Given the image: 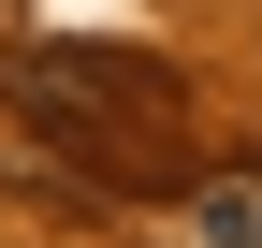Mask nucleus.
<instances>
[{
	"label": "nucleus",
	"instance_id": "obj_1",
	"mask_svg": "<svg viewBox=\"0 0 262 248\" xmlns=\"http://www.w3.org/2000/svg\"><path fill=\"white\" fill-rule=\"evenodd\" d=\"M189 219H204V248H262V146L189 175Z\"/></svg>",
	"mask_w": 262,
	"mask_h": 248
}]
</instances>
